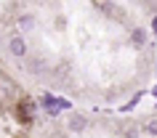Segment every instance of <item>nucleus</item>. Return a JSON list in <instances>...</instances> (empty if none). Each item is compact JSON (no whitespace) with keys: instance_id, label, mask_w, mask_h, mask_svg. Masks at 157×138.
<instances>
[{"instance_id":"4","label":"nucleus","mask_w":157,"mask_h":138,"mask_svg":"<svg viewBox=\"0 0 157 138\" xmlns=\"http://www.w3.org/2000/svg\"><path fill=\"white\" fill-rule=\"evenodd\" d=\"M83 128H85V117H83V114H72V117H69V130L80 133Z\"/></svg>"},{"instance_id":"1","label":"nucleus","mask_w":157,"mask_h":138,"mask_svg":"<svg viewBox=\"0 0 157 138\" xmlns=\"http://www.w3.org/2000/svg\"><path fill=\"white\" fill-rule=\"evenodd\" d=\"M6 96H8V98H19V101H21V88L11 80L8 74L0 72V98H6Z\"/></svg>"},{"instance_id":"5","label":"nucleus","mask_w":157,"mask_h":138,"mask_svg":"<svg viewBox=\"0 0 157 138\" xmlns=\"http://www.w3.org/2000/svg\"><path fill=\"white\" fill-rule=\"evenodd\" d=\"M144 130H147V133H152V136H157V114L147 120V125H144Z\"/></svg>"},{"instance_id":"2","label":"nucleus","mask_w":157,"mask_h":138,"mask_svg":"<svg viewBox=\"0 0 157 138\" xmlns=\"http://www.w3.org/2000/svg\"><path fill=\"white\" fill-rule=\"evenodd\" d=\"M35 112H37V106H35L32 98H21V101L16 104V114H19V120H21V122H29L35 117Z\"/></svg>"},{"instance_id":"6","label":"nucleus","mask_w":157,"mask_h":138,"mask_svg":"<svg viewBox=\"0 0 157 138\" xmlns=\"http://www.w3.org/2000/svg\"><path fill=\"white\" fill-rule=\"evenodd\" d=\"M133 40L139 43V45H144V40H147V35L141 32V29H136V32H133Z\"/></svg>"},{"instance_id":"7","label":"nucleus","mask_w":157,"mask_h":138,"mask_svg":"<svg viewBox=\"0 0 157 138\" xmlns=\"http://www.w3.org/2000/svg\"><path fill=\"white\" fill-rule=\"evenodd\" d=\"M32 24H35V19H32V16H24V19H21V27H24V29H29Z\"/></svg>"},{"instance_id":"3","label":"nucleus","mask_w":157,"mask_h":138,"mask_svg":"<svg viewBox=\"0 0 157 138\" xmlns=\"http://www.w3.org/2000/svg\"><path fill=\"white\" fill-rule=\"evenodd\" d=\"M8 50L13 53V56H24V53H27V45H24V40H21L19 35H11V40H8Z\"/></svg>"}]
</instances>
